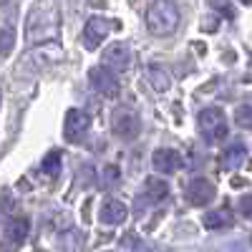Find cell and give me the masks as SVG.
I'll list each match as a JSON object with an SVG mask.
<instances>
[{"label": "cell", "mask_w": 252, "mask_h": 252, "mask_svg": "<svg viewBox=\"0 0 252 252\" xmlns=\"http://www.w3.org/2000/svg\"><path fill=\"white\" fill-rule=\"evenodd\" d=\"M179 26V8L174 3H152L146 8V28L149 33L164 38L172 35Z\"/></svg>", "instance_id": "6da1fadb"}, {"label": "cell", "mask_w": 252, "mask_h": 252, "mask_svg": "<svg viewBox=\"0 0 252 252\" xmlns=\"http://www.w3.org/2000/svg\"><path fill=\"white\" fill-rule=\"evenodd\" d=\"M197 124H199L202 136L209 139V141H220V139L227 136V119H224V111L217 109V106H209V109L199 111Z\"/></svg>", "instance_id": "7a4b0ae2"}, {"label": "cell", "mask_w": 252, "mask_h": 252, "mask_svg": "<svg viewBox=\"0 0 252 252\" xmlns=\"http://www.w3.org/2000/svg\"><path fill=\"white\" fill-rule=\"evenodd\" d=\"M114 28H119V23H114V20H109V18L94 15L89 23H86V28H83V46H86L89 51L98 48V46H101V40L106 38Z\"/></svg>", "instance_id": "3957f363"}, {"label": "cell", "mask_w": 252, "mask_h": 252, "mask_svg": "<svg viewBox=\"0 0 252 252\" xmlns=\"http://www.w3.org/2000/svg\"><path fill=\"white\" fill-rule=\"evenodd\" d=\"M111 131H114V136H119V139H124V141H131V139H136L139 131H141V121H139V116L131 114V111H119V114L111 119Z\"/></svg>", "instance_id": "277c9868"}, {"label": "cell", "mask_w": 252, "mask_h": 252, "mask_svg": "<svg viewBox=\"0 0 252 252\" xmlns=\"http://www.w3.org/2000/svg\"><path fill=\"white\" fill-rule=\"evenodd\" d=\"M89 81H91V86H94L98 94H103L106 98H116V96H119V81H116L114 71H109L106 66L91 68Z\"/></svg>", "instance_id": "5b68a950"}, {"label": "cell", "mask_w": 252, "mask_h": 252, "mask_svg": "<svg viewBox=\"0 0 252 252\" xmlns=\"http://www.w3.org/2000/svg\"><path fill=\"white\" fill-rule=\"evenodd\" d=\"M187 199L192 207H204L215 199V184L204 179V177H194L187 184Z\"/></svg>", "instance_id": "8992f818"}, {"label": "cell", "mask_w": 252, "mask_h": 252, "mask_svg": "<svg viewBox=\"0 0 252 252\" xmlns=\"http://www.w3.org/2000/svg\"><path fill=\"white\" fill-rule=\"evenodd\" d=\"M89 126H91V119L78 111V109H71L66 114V121H63V134H66L68 141H81V136L89 131Z\"/></svg>", "instance_id": "52a82bcc"}, {"label": "cell", "mask_w": 252, "mask_h": 252, "mask_svg": "<svg viewBox=\"0 0 252 252\" xmlns=\"http://www.w3.org/2000/svg\"><path fill=\"white\" fill-rule=\"evenodd\" d=\"M152 164H154V169L161 172V174H174V172H179L184 166V159L174 149H157L154 157H152Z\"/></svg>", "instance_id": "ba28073f"}, {"label": "cell", "mask_w": 252, "mask_h": 252, "mask_svg": "<svg viewBox=\"0 0 252 252\" xmlns=\"http://www.w3.org/2000/svg\"><path fill=\"white\" fill-rule=\"evenodd\" d=\"M129 58H131L129 48H126L124 43H114V46H109L106 51H103V66H106L109 71L114 68V73L126 71L129 68Z\"/></svg>", "instance_id": "9c48e42d"}, {"label": "cell", "mask_w": 252, "mask_h": 252, "mask_svg": "<svg viewBox=\"0 0 252 252\" xmlns=\"http://www.w3.org/2000/svg\"><path fill=\"white\" fill-rule=\"evenodd\" d=\"M126 217H129V209H126V204L121 199H106L101 207V215H98V220L103 224H121Z\"/></svg>", "instance_id": "30bf717a"}, {"label": "cell", "mask_w": 252, "mask_h": 252, "mask_svg": "<svg viewBox=\"0 0 252 252\" xmlns=\"http://www.w3.org/2000/svg\"><path fill=\"white\" fill-rule=\"evenodd\" d=\"M28 232H31V222L26 217H15L8 222L5 227V237L13 242V245H23L28 240Z\"/></svg>", "instance_id": "8fae6325"}, {"label": "cell", "mask_w": 252, "mask_h": 252, "mask_svg": "<svg viewBox=\"0 0 252 252\" xmlns=\"http://www.w3.org/2000/svg\"><path fill=\"white\" fill-rule=\"evenodd\" d=\"M166 192H169V187H166V182L164 179H146V184H144V194H146V199L149 202H161L164 197H166Z\"/></svg>", "instance_id": "7c38bea8"}, {"label": "cell", "mask_w": 252, "mask_h": 252, "mask_svg": "<svg viewBox=\"0 0 252 252\" xmlns=\"http://www.w3.org/2000/svg\"><path fill=\"white\" fill-rule=\"evenodd\" d=\"M149 81H152V86L157 89V91H166L169 89V73H166V68H161V66H152L149 68Z\"/></svg>", "instance_id": "4fadbf2b"}, {"label": "cell", "mask_w": 252, "mask_h": 252, "mask_svg": "<svg viewBox=\"0 0 252 252\" xmlns=\"http://www.w3.org/2000/svg\"><path fill=\"white\" fill-rule=\"evenodd\" d=\"M232 215L227 212V209H220V212H212V215H207L204 217V224L209 227V229H220V227H229L232 224Z\"/></svg>", "instance_id": "5bb4252c"}, {"label": "cell", "mask_w": 252, "mask_h": 252, "mask_svg": "<svg viewBox=\"0 0 252 252\" xmlns=\"http://www.w3.org/2000/svg\"><path fill=\"white\" fill-rule=\"evenodd\" d=\"M235 124L252 131V106H237L235 109Z\"/></svg>", "instance_id": "9a60e30c"}, {"label": "cell", "mask_w": 252, "mask_h": 252, "mask_svg": "<svg viewBox=\"0 0 252 252\" xmlns=\"http://www.w3.org/2000/svg\"><path fill=\"white\" fill-rule=\"evenodd\" d=\"M15 46V33L13 28H0V56H8Z\"/></svg>", "instance_id": "2e32d148"}, {"label": "cell", "mask_w": 252, "mask_h": 252, "mask_svg": "<svg viewBox=\"0 0 252 252\" xmlns=\"http://www.w3.org/2000/svg\"><path fill=\"white\" fill-rule=\"evenodd\" d=\"M222 159H224V166H237V164H242V159H245V149H242V146L227 149Z\"/></svg>", "instance_id": "e0dca14e"}, {"label": "cell", "mask_w": 252, "mask_h": 252, "mask_svg": "<svg viewBox=\"0 0 252 252\" xmlns=\"http://www.w3.org/2000/svg\"><path fill=\"white\" fill-rule=\"evenodd\" d=\"M58 166H61V152H51V154L46 157V161H43V169H46L48 174H56Z\"/></svg>", "instance_id": "ac0fdd59"}, {"label": "cell", "mask_w": 252, "mask_h": 252, "mask_svg": "<svg viewBox=\"0 0 252 252\" xmlns=\"http://www.w3.org/2000/svg\"><path fill=\"white\" fill-rule=\"evenodd\" d=\"M119 177H121V172H119V166L109 164L106 169H103V187H111V184H116V182H119Z\"/></svg>", "instance_id": "d6986e66"}, {"label": "cell", "mask_w": 252, "mask_h": 252, "mask_svg": "<svg viewBox=\"0 0 252 252\" xmlns=\"http://www.w3.org/2000/svg\"><path fill=\"white\" fill-rule=\"evenodd\" d=\"M237 207H240V212H242L245 217H252V197H242Z\"/></svg>", "instance_id": "ffe728a7"}, {"label": "cell", "mask_w": 252, "mask_h": 252, "mask_svg": "<svg viewBox=\"0 0 252 252\" xmlns=\"http://www.w3.org/2000/svg\"><path fill=\"white\" fill-rule=\"evenodd\" d=\"M242 184H245L242 177H235V179H232V187H242Z\"/></svg>", "instance_id": "44dd1931"}, {"label": "cell", "mask_w": 252, "mask_h": 252, "mask_svg": "<svg viewBox=\"0 0 252 252\" xmlns=\"http://www.w3.org/2000/svg\"><path fill=\"white\" fill-rule=\"evenodd\" d=\"M0 252H13L10 247H5V245H0Z\"/></svg>", "instance_id": "7402d4cb"}]
</instances>
